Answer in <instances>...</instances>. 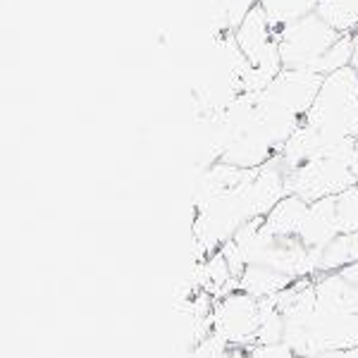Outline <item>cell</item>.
Listing matches in <instances>:
<instances>
[{
    "mask_svg": "<svg viewBox=\"0 0 358 358\" xmlns=\"http://www.w3.org/2000/svg\"><path fill=\"white\" fill-rule=\"evenodd\" d=\"M308 122L322 141H339V138L358 136V72L354 67L339 69L322 79L313 106H310Z\"/></svg>",
    "mask_w": 358,
    "mask_h": 358,
    "instance_id": "6da1fadb",
    "label": "cell"
},
{
    "mask_svg": "<svg viewBox=\"0 0 358 358\" xmlns=\"http://www.w3.org/2000/svg\"><path fill=\"white\" fill-rule=\"evenodd\" d=\"M342 34L313 13L303 20L294 22L277 31V50L280 60L287 69H310L313 72L315 62L325 55V50L337 41Z\"/></svg>",
    "mask_w": 358,
    "mask_h": 358,
    "instance_id": "7a4b0ae2",
    "label": "cell"
},
{
    "mask_svg": "<svg viewBox=\"0 0 358 358\" xmlns=\"http://www.w3.org/2000/svg\"><path fill=\"white\" fill-rule=\"evenodd\" d=\"M213 332L229 349H248L256 346L258 320H261V301L251 294L236 289L222 299H215L213 306Z\"/></svg>",
    "mask_w": 358,
    "mask_h": 358,
    "instance_id": "3957f363",
    "label": "cell"
},
{
    "mask_svg": "<svg viewBox=\"0 0 358 358\" xmlns=\"http://www.w3.org/2000/svg\"><path fill=\"white\" fill-rule=\"evenodd\" d=\"M356 184L358 179L349 165L325 158V155H317V158L287 172V189H289V194L301 196L308 203L327 199V196H337L346 192L349 187H356Z\"/></svg>",
    "mask_w": 358,
    "mask_h": 358,
    "instance_id": "277c9868",
    "label": "cell"
},
{
    "mask_svg": "<svg viewBox=\"0 0 358 358\" xmlns=\"http://www.w3.org/2000/svg\"><path fill=\"white\" fill-rule=\"evenodd\" d=\"M320 74L310 72V69H282L275 77V82L258 94L263 103L273 108H280V110H287L296 117H306L313 106L317 91L322 86Z\"/></svg>",
    "mask_w": 358,
    "mask_h": 358,
    "instance_id": "5b68a950",
    "label": "cell"
},
{
    "mask_svg": "<svg viewBox=\"0 0 358 358\" xmlns=\"http://www.w3.org/2000/svg\"><path fill=\"white\" fill-rule=\"evenodd\" d=\"M234 41L251 65H261L265 57L277 53V31L270 24L268 15L263 13L261 5L253 8L246 20L239 24V29L234 31Z\"/></svg>",
    "mask_w": 358,
    "mask_h": 358,
    "instance_id": "8992f818",
    "label": "cell"
},
{
    "mask_svg": "<svg viewBox=\"0 0 358 358\" xmlns=\"http://www.w3.org/2000/svg\"><path fill=\"white\" fill-rule=\"evenodd\" d=\"M334 236H339L337 213H334V196L308 203V213L303 217L299 241L308 248H325Z\"/></svg>",
    "mask_w": 358,
    "mask_h": 358,
    "instance_id": "52a82bcc",
    "label": "cell"
},
{
    "mask_svg": "<svg viewBox=\"0 0 358 358\" xmlns=\"http://www.w3.org/2000/svg\"><path fill=\"white\" fill-rule=\"evenodd\" d=\"M306 213H308V201H303L296 194H287L263 217V227L277 239H292V236H299V232H301Z\"/></svg>",
    "mask_w": 358,
    "mask_h": 358,
    "instance_id": "ba28073f",
    "label": "cell"
},
{
    "mask_svg": "<svg viewBox=\"0 0 358 358\" xmlns=\"http://www.w3.org/2000/svg\"><path fill=\"white\" fill-rule=\"evenodd\" d=\"M292 282V277L275 268H268V265H246V270L239 277V289L263 301V299H273L282 294Z\"/></svg>",
    "mask_w": 358,
    "mask_h": 358,
    "instance_id": "9c48e42d",
    "label": "cell"
},
{
    "mask_svg": "<svg viewBox=\"0 0 358 358\" xmlns=\"http://www.w3.org/2000/svg\"><path fill=\"white\" fill-rule=\"evenodd\" d=\"M320 3L322 0H261V8L268 15L275 31H280V29L317 13Z\"/></svg>",
    "mask_w": 358,
    "mask_h": 358,
    "instance_id": "30bf717a",
    "label": "cell"
},
{
    "mask_svg": "<svg viewBox=\"0 0 358 358\" xmlns=\"http://www.w3.org/2000/svg\"><path fill=\"white\" fill-rule=\"evenodd\" d=\"M317 15L337 34L358 31V0H322Z\"/></svg>",
    "mask_w": 358,
    "mask_h": 358,
    "instance_id": "8fae6325",
    "label": "cell"
},
{
    "mask_svg": "<svg viewBox=\"0 0 358 358\" xmlns=\"http://www.w3.org/2000/svg\"><path fill=\"white\" fill-rule=\"evenodd\" d=\"M351 60H354V34H342V36L325 50V55L315 62L313 72L320 74V77H327V74H332V72L351 67Z\"/></svg>",
    "mask_w": 358,
    "mask_h": 358,
    "instance_id": "7c38bea8",
    "label": "cell"
},
{
    "mask_svg": "<svg viewBox=\"0 0 358 358\" xmlns=\"http://www.w3.org/2000/svg\"><path fill=\"white\" fill-rule=\"evenodd\" d=\"M334 213H337L339 234L358 232V184L334 196Z\"/></svg>",
    "mask_w": 358,
    "mask_h": 358,
    "instance_id": "4fadbf2b",
    "label": "cell"
},
{
    "mask_svg": "<svg viewBox=\"0 0 358 358\" xmlns=\"http://www.w3.org/2000/svg\"><path fill=\"white\" fill-rule=\"evenodd\" d=\"M351 172H354L356 179H358V136L354 141V155H351Z\"/></svg>",
    "mask_w": 358,
    "mask_h": 358,
    "instance_id": "5bb4252c",
    "label": "cell"
},
{
    "mask_svg": "<svg viewBox=\"0 0 358 358\" xmlns=\"http://www.w3.org/2000/svg\"><path fill=\"white\" fill-rule=\"evenodd\" d=\"M351 67L358 69V31L354 34V60H351Z\"/></svg>",
    "mask_w": 358,
    "mask_h": 358,
    "instance_id": "9a60e30c",
    "label": "cell"
},
{
    "mask_svg": "<svg viewBox=\"0 0 358 358\" xmlns=\"http://www.w3.org/2000/svg\"><path fill=\"white\" fill-rule=\"evenodd\" d=\"M356 72H358V69H356Z\"/></svg>",
    "mask_w": 358,
    "mask_h": 358,
    "instance_id": "2e32d148",
    "label": "cell"
}]
</instances>
